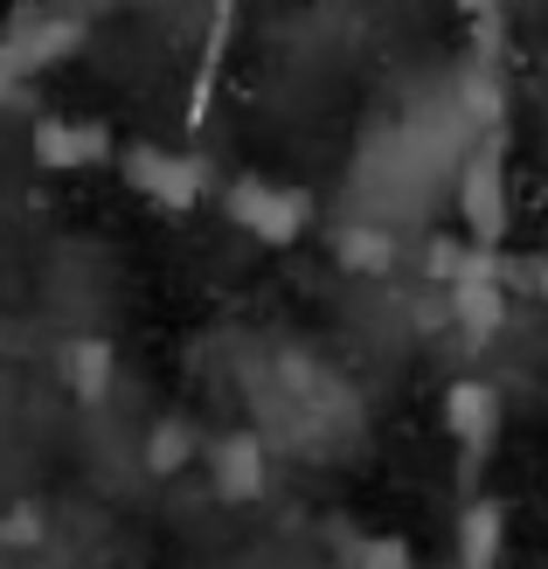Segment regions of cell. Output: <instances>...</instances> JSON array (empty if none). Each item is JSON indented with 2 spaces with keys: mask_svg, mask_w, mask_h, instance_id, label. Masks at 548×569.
<instances>
[{
  "mask_svg": "<svg viewBox=\"0 0 548 569\" xmlns=\"http://www.w3.org/2000/svg\"><path fill=\"white\" fill-rule=\"evenodd\" d=\"M216 466H222V472H216L222 487H237V493L257 487V451H250L243 438H237V445H216Z\"/></svg>",
  "mask_w": 548,
  "mask_h": 569,
  "instance_id": "9",
  "label": "cell"
},
{
  "mask_svg": "<svg viewBox=\"0 0 548 569\" xmlns=\"http://www.w3.org/2000/svg\"><path fill=\"white\" fill-rule=\"evenodd\" d=\"M36 160L42 167H98V160H111V132L98 119H42Z\"/></svg>",
  "mask_w": 548,
  "mask_h": 569,
  "instance_id": "5",
  "label": "cell"
},
{
  "mask_svg": "<svg viewBox=\"0 0 548 569\" xmlns=\"http://www.w3.org/2000/svg\"><path fill=\"white\" fill-rule=\"evenodd\" d=\"M500 535H507V507H500V500H472V507H466V528H458V549H466V569H494V556H500Z\"/></svg>",
  "mask_w": 548,
  "mask_h": 569,
  "instance_id": "7",
  "label": "cell"
},
{
  "mask_svg": "<svg viewBox=\"0 0 548 569\" xmlns=\"http://www.w3.org/2000/svg\"><path fill=\"white\" fill-rule=\"evenodd\" d=\"M458 216H466L472 243H494L507 230V160H500V139H486V147L458 167Z\"/></svg>",
  "mask_w": 548,
  "mask_h": 569,
  "instance_id": "3",
  "label": "cell"
},
{
  "mask_svg": "<svg viewBox=\"0 0 548 569\" xmlns=\"http://www.w3.org/2000/svg\"><path fill=\"white\" fill-rule=\"evenodd\" d=\"M126 181L147 194V202H160V209H188L195 194L209 188L201 160H188L175 147H126Z\"/></svg>",
  "mask_w": 548,
  "mask_h": 569,
  "instance_id": "4",
  "label": "cell"
},
{
  "mask_svg": "<svg viewBox=\"0 0 548 569\" xmlns=\"http://www.w3.org/2000/svg\"><path fill=\"white\" fill-rule=\"evenodd\" d=\"M229 216H237L257 243H292V237L306 230L312 202H306L299 188H285V181H257V174H243L237 188H229Z\"/></svg>",
  "mask_w": 548,
  "mask_h": 569,
  "instance_id": "1",
  "label": "cell"
},
{
  "mask_svg": "<svg viewBox=\"0 0 548 569\" xmlns=\"http://www.w3.org/2000/svg\"><path fill=\"white\" fill-rule=\"evenodd\" d=\"M541 299H548V264H541Z\"/></svg>",
  "mask_w": 548,
  "mask_h": 569,
  "instance_id": "11",
  "label": "cell"
},
{
  "mask_svg": "<svg viewBox=\"0 0 548 569\" xmlns=\"http://www.w3.org/2000/svg\"><path fill=\"white\" fill-rule=\"evenodd\" d=\"M451 320L466 327V333H494V327L507 320V299L494 292V284L466 278V284H458V292H451Z\"/></svg>",
  "mask_w": 548,
  "mask_h": 569,
  "instance_id": "8",
  "label": "cell"
},
{
  "mask_svg": "<svg viewBox=\"0 0 548 569\" xmlns=\"http://www.w3.org/2000/svg\"><path fill=\"white\" fill-rule=\"evenodd\" d=\"M104 368H111V355L98 348V340L70 348V376H77V389H83V396H98V389H104Z\"/></svg>",
  "mask_w": 548,
  "mask_h": 569,
  "instance_id": "10",
  "label": "cell"
},
{
  "mask_svg": "<svg viewBox=\"0 0 548 569\" xmlns=\"http://www.w3.org/2000/svg\"><path fill=\"white\" fill-rule=\"evenodd\" d=\"M445 423H451V438L466 445V451H486V445H494V431H500V396L486 389V382H451Z\"/></svg>",
  "mask_w": 548,
  "mask_h": 569,
  "instance_id": "6",
  "label": "cell"
},
{
  "mask_svg": "<svg viewBox=\"0 0 548 569\" xmlns=\"http://www.w3.org/2000/svg\"><path fill=\"white\" fill-rule=\"evenodd\" d=\"M91 36V21L83 14H56V21H14L8 28V42H0V83H21V77H36L49 63H63V56Z\"/></svg>",
  "mask_w": 548,
  "mask_h": 569,
  "instance_id": "2",
  "label": "cell"
}]
</instances>
